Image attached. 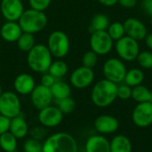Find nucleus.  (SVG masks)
<instances>
[{
    "instance_id": "49",
    "label": "nucleus",
    "mask_w": 152,
    "mask_h": 152,
    "mask_svg": "<svg viewBox=\"0 0 152 152\" xmlns=\"http://www.w3.org/2000/svg\"><path fill=\"white\" fill-rule=\"evenodd\" d=\"M13 152H17V151H13Z\"/></svg>"
},
{
    "instance_id": "19",
    "label": "nucleus",
    "mask_w": 152,
    "mask_h": 152,
    "mask_svg": "<svg viewBox=\"0 0 152 152\" xmlns=\"http://www.w3.org/2000/svg\"><path fill=\"white\" fill-rule=\"evenodd\" d=\"M9 132L13 134L17 139L25 138L29 132L28 122L20 115L12 118L10 121Z\"/></svg>"
},
{
    "instance_id": "5",
    "label": "nucleus",
    "mask_w": 152,
    "mask_h": 152,
    "mask_svg": "<svg viewBox=\"0 0 152 152\" xmlns=\"http://www.w3.org/2000/svg\"><path fill=\"white\" fill-rule=\"evenodd\" d=\"M126 67L124 64L123 61L118 58H110L108 59L102 67V72L105 79L110 80L115 84H120L124 82Z\"/></svg>"
},
{
    "instance_id": "14",
    "label": "nucleus",
    "mask_w": 152,
    "mask_h": 152,
    "mask_svg": "<svg viewBox=\"0 0 152 152\" xmlns=\"http://www.w3.org/2000/svg\"><path fill=\"white\" fill-rule=\"evenodd\" d=\"M124 28L126 36L136 40L141 41L145 38L148 34V29L145 24L136 18H128L125 20Z\"/></svg>"
},
{
    "instance_id": "44",
    "label": "nucleus",
    "mask_w": 152,
    "mask_h": 152,
    "mask_svg": "<svg viewBox=\"0 0 152 152\" xmlns=\"http://www.w3.org/2000/svg\"><path fill=\"white\" fill-rule=\"evenodd\" d=\"M151 27H152V16L151 17Z\"/></svg>"
},
{
    "instance_id": "22",
    "label": "nucleus",
    "mask_w": 152,
    "mask_h": 152,
    "mask_svg": "<svg viewBox=\"0 0 152 152\" xmlns=\"http://www.w3.org/2000/svg\"><path fill=\"white\" fill-rule=\"evenodd\" d=\"M51 93L53 94V99L60 101L64 98L69 97L71 94L70 86L61 80H56L55 83L50 87Z\"/></svg>"
},
{
    "instance_id": "36",
    "label": "nucleus",
    "mask_w": 152,
    "mask_h": 152,
    "mask_svg": "<svg viewBox=\"0 0 152 152\" xmlns=\"http://www.w3.org/2000/svg\"><path fill=\"white\" fill-rule=\"evenodd\" d=\"M30 135H31V138L41 141L43 138L45 137V130L44 129V126H42V127H34L30 131Z\"/></svg>"
},
{
    "instance_id": "42",
    "label": "nucleus",
    "mask_w": 152,
    "mask_h": 152,
    "mask_svg": "<svg viewBox=\"0 0 152 152\" xmlns=\"http://www.w3.org/2000/svg\"><path fill=\"white\" fill-rule=\"evenodd\" d=\"M143 40L145 41V45H147V47L150 50H152V33L147 34V36L145 37Z\"/></svg>"
},
{
    "instance_id": "18",
    "label": "nucleus",
    "mask_w": 152,
    "mask_h": 152,
    "mask_svg": "<svg viewBox=\"0 0 152 152\" xmlns=\"http://www.w3.org/2000/svg\"><path fill=\"white\" fill-rule=\"evenodd\" d=\"M13 86L16 93L19 94L28 95L31 94L36 86V84L32 76L27 73H22L16 77L13 82Z\"/></svg>"
},
{
    "instance_id": "8",
    "label": "nucleus",
    "mask_w": 152,
    "mask_h": 152,
    "mask_svg": "<svg viewBox=\"0 0 152 152\" xmlns=\"http://www.w3.org/2000/svg\"><path fill=\"white\" fill-rule=\"evenodd\" d=\"M21 103L19 96L13 92H3L0 96V114L12 119L20 115Z\"/></svg>"
},
{
    "instance_id": "46",
    "label": "nucleus",
    "mask_w": 152,
    "mask_h": 152,
    "mask_svg": "<svg viewBox=\"0 0 152 152\" xmlns=\"http://www.w3.org/2000/svg\"><path fill=\"white\" fill-rule=\"evenodd\" d=\"M0 29H1V25H0Z\"/></svg>"
},
{
    "instance_id": "12",
    "label": "nucleus",
    "mask_w": 152,
    "mask_h": 152,
    "mask_svg": "<svg viewBox=\"0 0 152 152\" xmlns=\"http://www.w3.org/2000/svg\"><path fill=\"white\" fill-rule=\"evenodd\" d=\"M94 79V73L93 69L81 66L77 68L70 75V83L72 86L77 89H84L88 87Z\"/></svg>"
},
{
    "instance_id": "2",
    "label": "nucleus",
    "mask_w": 152,
    "mask_h": 152,
    "mask_svg": "<svg viewBox=\"0 0 152 152\" xmlns=\"http://www.w3.org/2000/svg\"><path fill=\"white\" fill-rule=\"evenodd\" d=\"M42 144V152H77L76 139L65 132H58L47 136Z\"/></svg>"
},
{
    "instance_id": "17",
    "label": "nucleus",
    "mask_w": 152,
    "mask_h": 152,
    "mask_svg": "<svg viewBox=\"0 0 152 152\" xmlns=\"http://www.w3.org/2000/svg\"><path fill=\"white\" fill-rule=\"evenodd\" d=\"M86 152H110V141L102 134H94L87 138L85 144Z\"/></svg>"
},
{
    "instance_id": "29",
    "label": "nucleus",
    "mask_w": 152,
    "mask_h": 152,
    "mask_svg": "<svg viewBox=\"0 0 152 152\" xmlns=\"http://www.w3.org/2000/svg\"><path fill=\"white\" fill-rule=\"evenodd\" d=\"M107 32L110 36V37L113 39V41H118L126 36L124 24L121 22H118V21L110 24L107 29Z\"/></svg>"
},
{
    "instance_id": "47",
    "label": "nucleus",
    "mask_w": 152,
    "mask_h": 152,
    "mask_svg": "<svg viewBox=\"0 0 152 152\" xmlns=\"http://www.w3.org/2000/svg\"><path fill=\"white\" fill-rule=\"evenodd\" d=\"M0 69H1V65H0Z\"/></svg>"
},
{
    "instance_id": "16",
    "label": "nucleus",
    "mask_w": 152,
    "mask_h": 152,
    "mask_svg": "<svg viewBox=\"0 0 152 152\" xmlns=\"http://www.w3.org/2000/svg\"><path fill=\"white\" fill-rule=\"evenodd\" d=\"M119 127V122L114 116L101 115L94 120V128L100 134H110L115 133Z\"/></svg>"
},
{
    "instance_id": "7",
    "label": "nucleus",
    "mask_w": 152,
    "mask_h": 152,
    "mask_svg": "<svg viewBox=\"0 0 152 152\" xmlns=\"http://www.w3.org/2000/svg\"><path fill=\"white\" fill-rule=\"evenodd\" d=\"M115 49L119 59L125 61H133L136 60L140 53V45L138 41L127 36H125L116 41Z\"/></svg>"
},
{
    "instance_id": "37",
    "label": "nucleus",
    "mask_w": 152,
    "mask_h": 152,
    "mask_svg": "<svg viewBox=\"0 0 152 152\" xmlns=\"http://www.w3.org/2000/svg\"><path fill=\"white\" fill-rule=\"evenodd\" d=\"M11 119L0 114V135L8 132Z\"/></svg>"
},
{
    "instance_id": "9",
    "label": "nucleus",
    "mask_w": 152,
    "mask_h": 152,
    "mask_svg": "<svg viewBox=\"0 0 152 152\" xmlns=\"http://www.w3.org/2000/svg\"><path fill=\"white\" fill-rule=\"evenodd\" d=\"M114 41L108 34L107 30L94 31L90 37L91 50L98 55H106L113 48Z\"/></svg>"
},
{
    "instance_id": "23",
    "label": "nucleus",
    "mask_w": 152,
    "mask_h": 152,
    "mask_svg": "<svg viewBox=\"0 0 152 152\" xmlns=\"http://www.w3.org/2000/svg\"><path fill=\"white\" fill-rule=\"evenodd\" d=\"M143 80H144V73L142 72V70L137 68H134L126 71L124 82L125 84H126L127 86L133 88L136 86L142 85Z\"/></svg>"
},
{
    "instance_id": "27",
    "label": "nucleus",
    "mask_w": 152,
    "mask_h": 152,
    "mask_svg": "<svg viewBox=\"0 0 152 152\" xmlns=\"http://www.w3.org/2000/svg\"><path fill=\"white\" fill-rule=\"evenodd\" d=\"M50 75H52L55 79L59 80L62 78L68 72V66L66 62L63 61H55L52 62V64L49 67V69L47 71Z\"/></svg>"
},
{
    "instance_id": "33",
    "label": "nucleus",
    "mask_w": 152,
    "mask_h": 152,
    "mask_svg": "<svg viewBox=\"0 0 152 152\" xmlns=\"http://www.w3.org/2000/svg\"><path fill=\"white\" fill-rule=\"evenodd\" d=\"M98 61V54H96L94 51H88L85 53L82 57V63L83 66L93 69Z\"/></svg>"
},
{
    "instance_id": "35",
    "label": "nucleus",
    "mask_w": 152,
    "mask_h": 152,
    "mask_svg": "<svg viewBox=\"0 0 152 152\" xmlns=\"http://www.w3.org/2000/svg\"><path fill=\"white\" fill-rule=\"evenodd\" d=\"M31 9L44 12L51 4V0H28Z\"/></svg>"
},
{
    "instance_id": "30",
    "label": "nucleus",
    "mask_w": 152,
    "mask_h": 152,
    "mask_svg": "<svg viewBox=\"0 0 152 152\" xmlns=\"http://www.w3.org/2000/svg\"><path fill=\"white\" fill-rule=\"evenodd\" d=\"M59 110L61 111L63 115L70 114L74 111L76 108V102L69 96L67 98H64L62 100L58 101V106Z\"/></svg>"
},
{
    "instance_id": "4",
    "label": "nucleus",
    "mask_w": 152,
    "mask_h": 152,
    "mask_svg": "<svg viewBox=\"0 0 152 152\" xmlns=\"http://www.w3.org/2000/svg\"><path fill=\"white\" fill-rule=\"evenodd\" d=\"M18 23L23 32L34 34L43 30L47 24V17L44 12L28 9L22 12Z\"/></svg>"
},
{
    "instance_id": "48",
    "label": "nucleus",
    "mask_w": 152,
    "mask_h": 152,
    "mask_svg": "<svg viewBox=\"0 0 152 152\" xmlns=\"http://www.w3.org/2000/svg\"><path fill=\"white\" fill-rule=\"evenodd\" d=\"M151 102H152V99H151Z\"/></svg>"
},
{
    "instance_id": "21",
    "label": "nucleus",
    "mask_w": 152,
    "mask_h": 152,
    "mask_svg": "<svg viewBox=\"0 0 152 152\" xmlns=\"http://www.w3.org/2000/svg\"><path fill=\"white\" fill-rule=\"evenodd\" d=\"M110 152H132L133 145L128 137L123 134H118L113 137L110 142Z\"/></svg>"
},
{
    "instance_id": "45",
    "label": "nucleus",
    "mask_w": 152,
    "mask_h": 152,
    "mask_svg": "<svg viewBox=\"0 0 152 152\" xmlns=\"http://www.w3.org/2000/svg\"><path fill=\"white\" fill-rule=\"evenodd\" d=\"M0 50H1V43H0Z\"/></svg>"
},
{
    "instance_id": "1",
    "label": "nucleus",
    "mask_w": 152,
    "mask_h": 152,
    "mask_svg": "<svg viewBox=\"0 0 152 152\" xmlns=\"http://www.w3.org/2000/svg\"><path fill=\"white\" fill-rule=\"evenodd\" d=\"M117 98L118 85L105 78L98 81L91 93L93 103L99 108H106L111 105Z\"/></svg>"
},
{
    "instance_id": "3",
    "label": "nucleus",
    "mask_w": 152,
    "mask_h": 152,
    "mask_svg": "<svg viewBox=\"0 0 152 152\" xmlns=\"http://www.w3.org/2000/svg\"><path fill=\"white\" fill-rule=\"evenodd\" d=\"M28 67L35 72L46 73L52 64V54L46 45H36L28 53Z\"/></svg>"
},
{
    "instance_id": "28",
    "label": "nucleus",
    "mask_w": 152,
    "mask_h": 152,
    "mask_svg": "<svg viewBox=\"0 0 152 152\" xmlns=\"http://www.w3.org/2000/svg\"><path fill=\"white\" fill-rule=\"evenodd\" d=\"M16 42H17L18 48L22 52H26V53H28L36 45L35 37L33 34L27 33V32H22V34L20 36V37Z\"/></svg>"
},
{
    "instance_id": "38",
    "label": "nucleus",
    "mask_w": 152,
    "mask_h": 152,
    "mask_svg": "<svg viewBox=\"0 0 152 152\" xmlns=\"http://www.w3.org/2000/svg\"><path fill=\"white\" fill-rule=\"evenodd\" d=\"M56 80H57V79H55V78H54L52 75H50L49 73H45V74L42 76L40 82H41V85H43V86H45L50 88V87L55 83Z\"/></svg>"
},
{
    "instance_id": "31",
    "label": "nucleus",
    "mask_w": 152,
    "mask_h": 152,
    "mask_svg": "<svg viewBox=\"0 0 152 152\" xmlns=\"http://www.w3.org/2000/svg\"><path fill=\"white\" fill-rule=\"evenodd\" d=\"M139 65L146 69H152V53L150 51L140 52L136 58Z\"/></svg>"
},
{
    "instance_id": "13",
    "label": "nucleus",
    "mask_w": 152,
    "mask_h": 152,
    "mask_svg": "<svg viewBox=\"0 0 152 152\" xmlns=\"http://www.w3.org/2000/svg\"><path fill=\"white\" fill-rule=\"evenodd\" d=\"M53 99V97L51 93V89L41 84L36 86L30 94L31 103L38 110L51 105Z\"/></svg>"
},
{
    "instance_id": "32",
    "label": "nucleus",
    "mask_w": 152,
    "mask_h": 152,
    "mask_svg": "<svg viewBox=\"0 0 152 152\" xmlns=\"http://www.w3.org/2000/svg\"><path fill=\"white\" fill-rule=\"evenodd\" d=\"M42 146L40 141L34 138L27 139L23 143V151L24 152H42Z\"/></svg>"
},
{
    "instance_id": "24",
    "label": "nucleus",
    "mask_w": 152,
    "mask_h": 152,
    "mask_svg": "<svg viewBox=\"0 0 152 152\" xmlns=\"http://www.w3.org/2000/svg\"><path fill=\"white\" fill-rule=\"evenodd\" d=\"M136 102H151L152 92L145 86L139 85L132 88V97Z\"/></svg>"
},
{
    "instance_id": "43",
    "label": "nucleus",
    "mask_w": 152,
    "mask_h": 152,
    "mask_svg": "<svg viewBox=\"0 0 152 152\" xmlns=\"http://www.w3.org/2000/svg\"><path fill=\"white\" fill-rule=\"evenodd\" d=\"M2 94H3V89H2V86H1V85H0V96H1Z\"/></svg>"
},
{
    "instance_id": "6",
    "label": "nucleus",
    "mask_w": 152,
    "mask_h": 152,
    "mask_svg": "<svg viewBox=\"0 0 152 152\" xmlns=\"http://www.w3.org/2000/svg\"><path fill=\"white\" fill-rule=\"evenodd\" d=\"M47 47L52 54L56 58H63L69 50V39L66 33L61 30L53 31L50 34L47 41Z\"/></svg>"
},
{
    "instance_id": "41",
    "label": "nucleus",
    "mask_w": 152,
    "mask_h": 152,
    "mask_svg": "<svg viewBox=\"0 0 152 152\" xmlns=\"http://www.w3.org/2000/svg\"><path fill=\"white\" fill-rule=\"evenodd\" d=\"M97 1L105 6H113L118 3V0H97Z\"/></svg>"
},
{
    "instance_id": "20",
    "label": "nucleus",
    "mask_w": 152,
    "mask_h": 152,
    "mask_svg": "<svg viewBox=\"0 0 152 152\" xmlns=\"http://www.w3.org/2000/svg\"><path fill=\"white\" fill-rule=\"evenodd\" d=\"M22 30L18 22L7 21L1 26L0 35L2 38L7 42H15L22 34Z\"/></svg>"
},
{
    "instance_id": "39",
    "label": "nucleus",
    "mask_w": 152,
    "mask_h": 152,
    "mask_svg": "<svg viewBox=\"0 0 152 152\" xmlns=\"http://www.w3.org/2000/svg\"><path fill=\"white\" fill-rule=\"evenodd\" d=\"M137 0H118V4L126 9H130L134 7L137 4Z\"/></svg>"
},
{
    "instance_id": "15",
    "label": "nucleus",
    "mask_w": 152,
    "mask_h": 152,
    "mask_svg": "<svg viewBox=\"0 0 152 152\" xmlns=\"http://www.w3.org/2000/svg\"><path fill=\"white\" fill-rule=\"evenodd\" d=\"M1 12L8 21H16L24 12L23 4L20 0H2Z\"/></svg>"
},
{
    "instance_id": "40",
    "label": "nucleus",
    "mask_w": 152,
    "mask_h": 152,
    "mask_svg": "<svg viewBox=\"0 0 152 152\" xmlns=\"http://www.w3.org/2000/svg\"><path fill=\"white\" fill-rule=\"evenodd\" d=\"M142 6L143 11L149 14L151 17L152 16V0H142Z\"/></svg>"
},
{
    "instance_id": "26",
    "label": "nucleus",
    "mask_w": 152,
    "mask_h": 152,
    "mask_svg": "<svg viewBox=\"0 0 152 152\" xmlns=\"http://www.w3.org/2000/svg\"><path fill=\"white\" fill-rule=\"evenodd\" d=\"M18 139L9 131L0 135V148L4 152L16 151Z\"/></svg>"
},
{
    "instance_id": "25",
    "label": "nucleus",
    "mask_w": 152,
    "mask_h": 152,
    "mask_svg": "<svg viewBox=\"0 0 152 152\" xmlns=\"http://www.w3.org/2000/svg\"><path fill=\"white\" fill-rule=\"evenodd\" d=\"M110 19L104 13H97L95 14L90 24V30L93 32L94 31H102L107 30L110 26Z\"/></svg>"
},
{
    "instance_id": "34",
    "label": "nucleus",
    "mask_w": 152,
    "mask_h": 152,
    "mask_svg": "<svg viewBox=\"0 0 152 152\" xmlns=\"http://www.w3.org/2000/svg\"><path fill=\"white\" fill-rule=\"evenodd\" d=\"M132 97V87L126 84L118 86V98L121 100H128Z\"/></svg>"
},
{
    "instance_id": "10",
    "label": "nucleus",
    "mask_w": 152,
    "mask_h": 152,
    "mask_svg": "<svg viewBox=\"0 0 152 152\" xmlns=\"http://www.w3.org/2000/svg\"><path fill=\"white\" fill-rule=\"evenodd\" d=\"M40 125L46 128L58 126L63 120V114L57 106L49 105L39 110L37 115Z\"/></svg>"
},
{
    "instance_id": "11",
    "label": "nucleus",
    "mask_w": 152,
    "mask_h": 152,
    "mask_svg": "<svg viewBox=\"0 0 152 152\" xmlns=\"http://www.w3.org/2000/svg\"><path fill=\"white\" fill-rule=\"evenodd\" d=\"M134 124L141 128H145L152 124V102L138 103L132 113Z\"/></svg>"
}]
</instances>
